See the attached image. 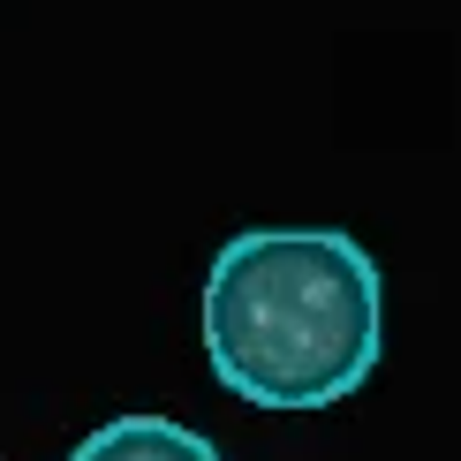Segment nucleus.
Returning <instances> with one entry per match:
<instances>
[{
	"instance_id": "obj_1",
	"label": "nucleus",
	"mask_w": 461,
	"mask_h": 461,
	"mask_svg": "<svg viewBox=\"0 0 461 461\" xmlns=\"http://www.w3.org/2000/svg\"><path fill=\"white\" fill-rule=\"evenodd\" d=\"M378 348L386 287L340 227H242L204 273V356L249 409H333L378 371Z\"/></svg>"
},
{
	"instance_id": "obj_2",
	"label": "nucleus",
	"mask_w": 461,
	"mask_h": 461,
	"mask_svg": "<svg viewBox=\"0 0 461 461\" xmlns=\"http://www.w3.org/2000/svg\"><path fill=\"white\" fill-rule=\"evenodd\" d=\"M68 461H227V454L175 416H106Z\"/></svg>"
}]
</instances>
